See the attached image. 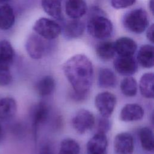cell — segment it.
<instances>
[{
	"mask_svg": "<svg viewBox=\"0 0 154 154\" xmlns=\"http://www.w3.org/2000/svg\"><path fill=\"white\" fill-rule=\"evenodd\" d=\"M63 70L73 91L72 99L82 101L89 93L93 78V67L90 60L85 55L77 54L68 59Z\"/></svg>",
	"mask_w": 154,
	"mask_h": 154,
	"instance_id": "6da1fadb",
	"label": "cell"
},
{
	"mask_svg": "<svg viewBox=\"0 0 154 154\" xmlns=\"http://www.w3.org/2000/svg\"><path fill=\"white\" fill-rule=\"evenodd\" d=\"M14 51L7 40L0 42V87L7 86L12 80L10 67L14 58Z\"/></svg>",
	"mask_w": 154,
	"mask_h": 154,
	"instance_id": "7a4b0ae2",
	"label": "cell"
},
{
	"mask_svg": "<svg viewBox=\"0 0 154 154\" xmlns=\"http://www.w3.org/2000/svg\"><path fill=\"white\" fill-rule=\"evenodd\" d=\"M149 23L148 14L145 10L141 8L128 11L123 19V24L125 28L135 34L143 32L147 28Z\"/></svg>",
	"mask_w": 154,
	"mask_h": 154,
	"instance_id": "3957f363",
	"label": "cell"
},
{
	"mask_svg": "<svg viewBox=\"0 0 154 154\" xmlns=\"http://www.w3.org/2000/svg\"><path fill=\"white\" fill-rule=\"evenodd\" d=\"M87 29L88 34L97 39L109 37L112 33L113 26L111 20L99 14L91 16L88 20Z\"/></svg>",
	"mask_w": 154,
	"mask_h": 154,
	"instance_id": "277c9868",
	"label": "cell"
},
{
	"mask_svg": "<svg viewBox=\"0 0 154 154\" xmlns=\"http://www.w3.org/2000/svg\"><path fill=\"white\" fill-rule=\"evenodd\" d=\"M33 29L41 37L48 40L57 38L61 32V28L57 22L46 17H40L37 20Z\"/></svg>",
	"mask_w": 154,
	"mask_h": 154,
	"instance_id": "5b68a950",
	"label": "cell"
},
{
	"mask_svg": "<svg viewBox=\"0 0 154 154\" xmlns=\"http://www.w3.org/2000/svg\"><path fill=\"white\" fill-rule=\"evenodd\" d=\"M95 122L96 119L93 114L85 109L79 110L72 120L73 128L80 134L91 130L94 127Z\"/></svg>",
	"mask_w": 154,
	"mask_h": 154,
	"instance_id": "8992f818",
	"label": "cell"
},
{
	"mask_svg": "<svg viewBox=\"0 0 154 154\" xmlns=\"http://www.w3.org/2000/svg\"><path fill=\"white\" fill-rule=\"evenodd\" d=\"M94 104L101 116L108 118L112 115L115 108L116 97L109 91H103L95 97Z\"/></svg>",
	"mask_w": 154,
	"mask_h": 154,
	"instance_id": "52a82bcc",
	"label": "cell"
},
{
	"mask_svg": "<svg viewBox=\"0 0 154 154\" xmlns=\"http://www.w3.org/2000/svg\"><path fill=\"white\" fill-rule=\"evenodd\" d=\"M25 48L29 56L34 60L41 59L47 51L45 41L37 34H32L29 36L25 43Z\"/></svg>",
	"mask_w": 154,
	"mask_h": 154,
	"instance_id": "ba28073f",
	"label": "cell"
},
{
	"mask_svg": "<svg viewBox=\"0 0 154 154\" xmlns=\"http://www.w3.org/2000/svg\"><path fill=\"white\" fill-rule=\"evenodd\" d=\"M116 72L122 76H131L136 73L138 64L133 56H119L114 61Z\"/></svg>",
	"mask_w": 154,
	"mask_h": 154,
	"instance_id": "9c48e42d",
	"label": "cell"
},
{
	"mask_svg": "<svg viewBox=\"0 0 154 154\" xmlns=\"http://www.w3.org/2000/svg\"><path fill=\"white\" fill-rule=\"evenodd\" d=\"M113 146L116 154H132L134 150V138L129 133H119L115 136Z\"/></svg>",
	"mask_w": 154,
	"mask_h": 154,
	"instance_id": "30bf717a",
	"label": "cell"
},
{
	"mask_svg": "<svg viewBox=\"0 0 154 154\" xmlns=\"http://www.w3.org/2000/svg\"><path fill=\"white\" fill-rule=\"evenodd\" d=\"M108 140L105 134L97 132L88 141L87 150L88 154H106Z\"/></svg>",
	"mask_w": 154,
	"mask_h": 154,
	"instance_id": "8fae6325",
	"label": "cell"
},
{
	"mask_svg": "<svg viewBox=\"0 0 154 154\" xmlns=\"http://www.w3.org/2000/svg\"><path fill=\"white\" fill-rule=\"evenodd\" d=\"M144 111L143 107L137 103L125 105L120 112V119L125 122L138 121L143 119Z\"/></svg>",
	"mask_w": 154,
	"mask_h": 154,
	"instance_id": "7c38bea8",
	"label": "cell"
},
{
	"mask_svg": "<svg viewBox=\"0 0 154 154\" xmlns=\"http://www.w3.org/2000/svg\"><path fill=\"white\" fill-rule=\"evenodd\" d=\"M116 53L119 56H133L137 49L136 42L131 38L122 37L114 42Z\"/></svg>",
	"mask_w": 154,
	"mask_h": 154,
	"instance_id": "4fadbf2b",
	"label": "cell"
},
{
	"mask_svg": "<svg viewBox=\"0 0 154 154\" xmlns=\"http://www.w3.org/2000/svg\"><path fill=\"white\" fill-rule=\"evenodd\" d=\"M49 114V107L45 102H41L35 105L32 112V128L35 138L38 127L47 120Z\"/></svg>",
	"mask_w": 154,
	"mask_h": 154,
	"instance_id": "5bb4252c",
	"label": "cell"
},
{
	"mask_svg": "<svg viewBox=\"0 0 154 154\" xmlns=\"http://www.w3.org/2000/svg\"><path fill=\"white\" fill-rule=\"evenodd\" d=\"M85 0H67L65 5L66 14L72 19H78L87 11Z\"/></svg>",
	"mask_w": 154,
	"mask_h": 154,
	"instance_id": "9a60e30c",
	"label": "cell"
},
{
	"mask_svg": "<svg viewBox=\"0 0 154 154\" xmlns=\"http://www.w3.org/2000/svg\"><path fill=\"white\" fill-rule=\"evenodd\" d=\"M137 61L141 66L150 69L154 65V48L150 45L141 46L138 51Z\"/></svg>",
	"mask_w": 154,
	"mask_h": 154,
	"instance_id": "2e32d148",
	"label": "cell"
},
{
	"mask_svg": "<svg viewBox=\"0 0 154 154\" xmlns=\"http://www.w3.org/2000/svg\"><path fill=\"white\" fill-rule=\"evenodd\" d=\"M17 112L16 100L10 97L0 98V120H8L12 119Z\"/></svg>",
	"mask_w": 154,
	"mask_h": 154,
	"instance_id": "e0dca14e",
	"label": "cell"
},
{
	"mask_svg": "<svg viewBox=\"0 0 154 154\" xmlns=\"http://www.w3.org/2000/svg\"><path fill=\"white\" fill-rule=\"evenodd\" d=\"M84 30L85 25L82 21L79 19H72L65 24L63 32L66 38L74 39L81 36Z\"/></svg>",
	"mask_w": 154,
	"mask_h": 154,
	"instance_id": "ac0fdd59",
	"label": "cell"
},
{
	"mask_svg": "<svg viewBox=\"0 0 154 154\" xmlns=\"http://www.w3.org/2000/svg\"><path fill=\"white\" fill-rule=\"evenodd\" d=\"M154 75L152 72L144 73L140 80L139 88L141 95L147 99H153Z\"/></svg>",
	"mask_w": 154,
	"mask_h": 154,
	"instance_id": "d6986e66",
	"label": "cell"
},
{
	"mask_svg": "<svg viewBox=\"0 0 154 154\" xmlns=\"http://www.w3.org/2000/svg\"><path fill=\"white\" fill-rule=\"evenodd\" d=\"M117 84V77L114 72L108 68H102L98 73L97 85L103 88L114 87Z\"/></svg>",
	"mask_w": 154,
	"mask_h": 154,
	"instance_id": "ffe728a7",
	"label": "cell"
},
{
	"mask_svg": "<svg viewBox=\"0 0 154 154\" xmlns=\"http://www.w3.org/2000/svg\"><path fill=\"white\" fill-rule=\"evenodd\" d=\"M63 0H42V7L43 10L50 16L58 19H63Z\"/></svg>",
	"mask_w": 154,
	"mask_h": 154,
	"instance_id": "44dd1931",
	"label": "cell"
},
{
	"mask_svg": "<svg viewBox=\"0 0 154 154\" xmlns=\"http://www.w3.org/2000/svg\"><path fill=\"white\" fill-rule=\"evenodd\" d=\"M15 16L13 9L8 4L0 7V28L2 30L10 29L14 24Z\"/></svg>",
	"mask_w": 154,
	"mask_h": 154,
	"instance_id": "7402d4cb",
	"label": "cell"
},
{
	"mask_svg": "<svg viewBox=\"0 0 154 154\" xmlns=\"http://www.w3.org/2000/svg\"><path fill=\"white\" fill-rule=\"evenodd\" d=\"M55 88V81L51 75L42 78L36 84L35 88L38 94L43 97L51 95Z\"/></svg>",
	"mask_w": 154,
	"mask_h": 154,
	"instance_id": "603a6c76",
	"label": "cell"
},
{
	"mask_svg": "<svg viewBox=\"0 0 154 154\" xmlns=\"http://www.w3.org/2000/svg\"><path fill=\"white\" fill-rule=\"evenodd\" d=\"M95 50L97 55L105 61L112 59L116 54L114 42L109 41H102L98 43Z\"/></svg>",
	"mask_w": 154,
	"mask_h": 154,
	"instance_id": "cb8c5ba5",
	"label": "cell"
},
{
	"mask_svg": "<svg viewBox=\"0 0 154 154\" xmlns=\"http://www.w3.org/2000/svg\"><path fill=\"white\" fill-rule=\"evenodd\" d=\"M140 143L143 149L148 152H152L154 149L153 133L152 130L148 127H144L138 132Z\"/></svg>",
	"mask_w": 154,
	"mask_h": 154,
	"instance_id": "d4e9b609",
	"label": "cell"
},
{
	"mask_svg": "<svg viewBox=\"0 0 154 154\" xmlns=\"http://www.w3.org/2000/svg\"><path fill=\"white\" fill-rule=\"evenodd\" d=\"M122 93L127 97H133L137 93V82L135 78L132 76H126L120 83Z\"/></svg>",
	"mask_w": 154,
	"mask_h": 154,
	"instance_id": "484cf974",
	"label": "cell"
},
{
	"mask_svg": "<svg viewBox=\"0 0 154 154\" xmlns=\"http://www.w3.org/2000/svg\"><path fill=\"white\" fill-rule=\"evenodd\" d=\"M80 146L78 143L72 138H65L60 144L59 154H79Z\"/></svg>",
	"mask_w": 154,
	"mask_h": 154,
	"instance_id": "4316f807",
	"label": "cell"
},
{
	"mask_svg": "<svg viewBox=\"0 0 154 154\" xmlns=\"http://www.w3.org/2000/svg\"><path fill=\"white\" fill-rule=\"evenodd\" d=\"M135 1L136 0H111V4L116 9H122L131 7Z\"/></svg>",
	"mask_w": 154,
	"mask_h": 154,
	"instance_id": "83f0119b",
	"label": "cell"
},
{
	"mask_svg": "<svg viewBox=\"0 0 154 154\" xmlns=\"http://www.w3.org/2000/svg\"><path fill=\"white\" fill-rule=\"evenodd\" d=\"M110 128V122L108 118L101 116L97 122V132L106 133Z\"/></svg>",
	"mask_w": 154,
	"mask_h": 154,
	"instance_id": "f1b7e54d",
	"label": "cell"
},
{
	"mask_svg": "<svg viewBox=\"0 0 154 154\" xmlns=\"http://www.w3.org/2000/svg\"><path fill=\"white\" fill-rule=\"evenodd\" d=\"M153 30H154V25L152 24L148 28L146 32V37L147 39L152 43L153 42Z\"/></svg>",
	"mask_w": 154,
	"mask_h": 154,
	"instance_id": "f546056e",
	"label": "cell"
},
{
	"mask_svg": "<svg viewBox=\"0 0 154 154\" xmlns=\"http://www.w3.org/2000/svg\"><path fill=\"white\" fill-rule=\"evenodd\" d=\"M39 154H52L50 146L48 144L43 145L40 149Z\"/></svg>",
	"mask_w": 154,
	"mask_h": 154,
	"instance_id": "4dcf8cb0",
	"label": "cell"
},
{
	"mask_svg": "<svg viewBox=\"0 0 154 154\" xmlns=\"http://www.w3.org/2000/svg\"><path fill=\"white\" fill-rule=\"evenodd\" d=\"M154 0H149V8L152 13V14H153V6H154Z\"/></svg>",
	"mask_w": 154,
	"mask_h": 154,
	"instance_id": "1f68e13d",
	"label": "cell"
},
{
	"mask_svg": "<svg viewBox=\"0 0 154 154\" xmlns=\"http://www.w3.org/2000/svg\"><path fill=\"white\" fill-rule=\"evenodd\" d=\"M9 1H10V0H0V7L3 5L6 4V3L7 2H8Z\"/></svg>",
	"mask_w": 154,
	"mask_h": 154,
	"instance_id": "d6a6232c",
	"label": "cell"
},
{
	"mask_svg": "<svg viewBox=\"0 0 154 154\" xmlns=\"http://www.w3.org/2000/svg\"><path fill=\"white\" fill-rule=\"evenodd\" d=\"M2 128L0 124V142L2 140Z\"/></svg>",
	"mask_w": 154,
	"mask_h": 154,
	"instance_id": "836d02e7",
	"label": "cell"
}]
</instances>
